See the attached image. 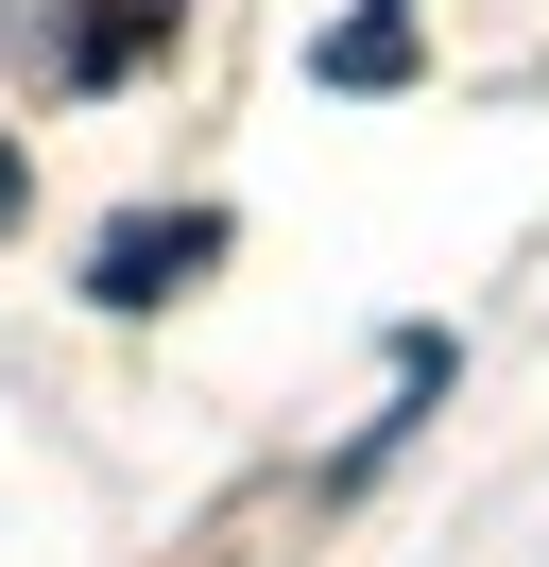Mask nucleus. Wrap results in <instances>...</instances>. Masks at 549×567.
<instances>
[{"label": "nucleus", "mask_w": 549, "mask_h": 567, "mask_svg": "<svg viewBox=\"0 0 549 567\" xmlns=\"http://www.w3.org/2000/svg\"><path fill=\"white\" fill-rule=\"evenodd\" d=\"M206 258H224V207H137V224H103L86 292H103V310H172Z\"/></svg>", "instance_id": "nucleus-1"}, {"label": "nucleus", "mask_w": 549, "mask_h": 567, "mask_svg": "<svg viewBox=\"0 0 549 567\" xmlns=\"http://www.w3.org/2000/svg\"><path fill=\"white\" fill-rule=\"evenodd\" d=\"M172 52V0H103V18H69V86H121Z\"/></svg>", "instance_id": "nucleus-2"}, {"label": "nucleus", "mask_w": 549, "mask_h": 567, "mask_svg": "<svg viewBox=\"0 0 549 567\" xmlns=\"http://www.w3.org/2000/svg\"><path fill=\"white\" fill-rule=\"evenodd\" d=\"M309 86H412V18H343V35L309 52Z\"/></svg>", "instance_id": "nucleus-3"}, {"label": "nucleus", "mask_w": 549, "mask_h": 567, "mask_svg": "<svg viewBox=\"0 0 549 567\" xmlns=\"http://www.w3.org/2000/svg\"><path fill=\"white\" fill-rule=\"evenodd\" d=\"M0 224H34V173H18V138H0Z\"/></svg>", "instance_id": "nucleus-4"}]
</instances>
